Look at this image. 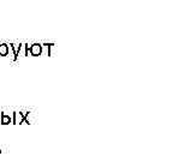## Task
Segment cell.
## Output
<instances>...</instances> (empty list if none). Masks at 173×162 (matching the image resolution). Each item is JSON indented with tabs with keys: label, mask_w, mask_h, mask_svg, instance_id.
I'll return each mask as SVG.
<instances>
[{
	"label": "cell",
	"mask_w": 173,
	"mask_h": 162,
	"mask_svg": "<svg viewBox=\"0 0 173 162\" xmlns=\"http://www.w3.org/2000/svg\"><path fill=\"white\" fill-rule=\"evenodd\" d=\"M28 117H29V112H27L25 114H23V113H21V112H14L13 119H12V124H14V125H17V124L21 125V124H23V122L29 124Z\"/></svg>",
	"instance_id": "cell-1"
},
{
	"label": "cell",
	"mask_w": 173,
	"mask_h": 162,
	"mask_svg": "<svg viewBox=\"0 0 173 162\" xmlns=\"http://www.w3.org/2000/svg\"><path fill=\"white\" fill-rule=\"evenodd\" d=\"M29 53L33 56H39L42 54V44L40 43H33L30 47H29Z\"/></svg>",
	"instance_id": "cell-2"
},
{
	"label": "cell",
	"mask_w": 173,
	"mask_h": 162,
	"mask_svg": "<svg viewBox=\"0 0 173 162\" xmlns=\"http://www.w3.org/2000/svg\"><path fill=\"white\" fill-rule=\"evenodd\" d=\"M10 52V48H9V44L7 43H0V58L2 56H6Z\"/></svg>",
	"instance_id": "cell-3"
},
{
	"label": "cell",
	"mask_w": 173,
	"mask_h": 162,
	"mask_svg": "<svg viewBox=\"0 0 173 162\" xmlns=\"http://www.w3.org/2000/svg\"><path fill=\"white\" fill-rule=\"evenodd\" d=\"M0 115H1V122H0L1 125H9L10 122H12V118L10 115H7L5 113H1Z\"/></svg>",
	"instance_id": "cell-4"
},
{
	"label": "cell",
	"mask_w": 173,
	"mask_h": 162,
	"mask_svg": "<svg viewBox=\"0 0 173 162\" xmlns=\"http://www.w3.org/2000/svg\"><path fill=\"white\" fill-rule=\"evenodd\" d=\"M11 51H12V54H13V61H17L18 56H17V53H16V44L14 43H10V47H9Z\"/></svg>",
	"instance_id": "cell-5"
},
{
	"label": "cell",
	"mask_w": 173,
	"mask_h": 162,
	"mask_svg": "<svg viewBox=\"0 0 173 162\" xmlns=\"http://www.w3.org/2000/svg\"><path fill=\"white\" fill-rule=\"evenodd\" d=\"M43 46H46V47L48 48V55L51 56V55H52V48L54 47V43H44Z\"/></svg>",
	"instance_id": "cell-6"
},
{
	"label": "cell",
	"mask_w": 173,
	"mask_h": 162,
	"mask_svg": "<svg viewBox=\"0 0 173 162\" xmlns=\"http://www.w3.org/2000/svg\"><path fill=\"white\" fill-rule=\"evenodd\" d=\"M24 46H25V53H24V55L27 56L29 54V44H24Z\"/></svg>",
	"instance_id": "cell-7"
},
{
	"label": "cell",
	"mask_w": 173,
	"mask_h": 162,
	"mask_svg": "<svg viewBox=\"0 0 173 162\" xmlns=\"http://www.w3.org/2000/svg\"><path fill=\"white\" fill-rule=\"evenodd\" d=\"M0 154H1V149H0Z\"/></svg>",
	"instance_id": "cell-8"
},
{
	"label": "cell",
	"mask_w": 173,
	"mask_h": 162,
	"mask_svg": "<svg viewBox=\"0 0 173 162\" xmlns=\"http://www.w3.org/2000/svg\"><path fill=\"white\" fill-rule=\"evenodd\" d=\"M0 156H1V154H0Z\"/></svg>",
	"instance_id": "cell-9"
}]
</instances>
